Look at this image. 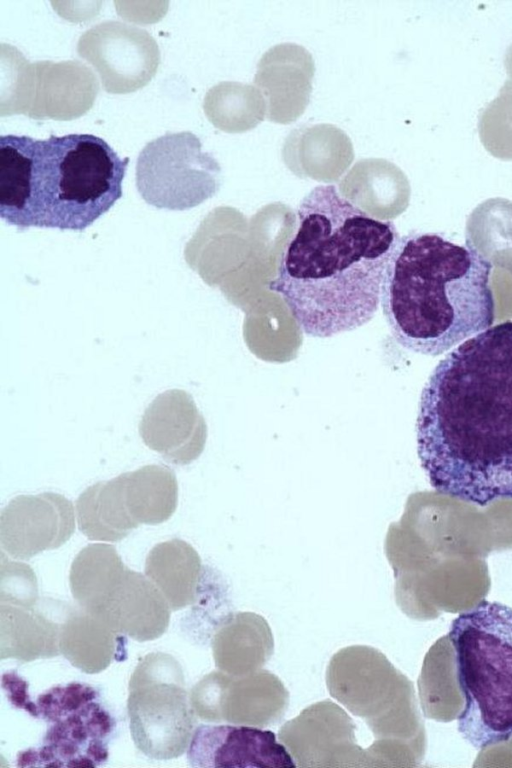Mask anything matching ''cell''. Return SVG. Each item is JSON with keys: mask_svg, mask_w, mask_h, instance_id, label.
Instances as JSON below:
<instances>
[{"mask_svg": "<svg viewBox=\"0 0 512 768\" xmlns=\"http://www.w3.org/2000/svg\"><path fill=\"white\" fill-rule=\"evenodd\" d=\"M416 432L437 492L479 506L512 499V321L439 361L421 393Z\"/></svg>", "mask_w": 512, "mask_h": 768, "instance_id": "obj_1", "label": "cell"}, {"mask_svg": "<svg viewBox=\"0 0 512 768\" xmlns=\"http://www.w3.org/2000/svg\"><path fill=\"white\" fill-rule=\"evenodd\" d=\"M297 218L269 289L307 336L329 338L367 324L379 309L399 239L394 224L366 213L333 185L312 189Z\"/></svg>", "mask_w": 512, "mask_h": 768, "instance_id": "obj_2", "label": "cell"}, {"mask_svg": "<svg viewBox=\"0 0 512 768\" xmlns=\"http://www.w3.org/2000/svg\"><path fill=\"white\" fill-rule=\"evenodd\" d=\"M492 267L470 243L456 244L436 233L399 237L380 298L395 341L436 357L490 328L495 319Z\"/></svg>", "mask_w": 512, "mask_h": 768, "instance_id": "obj_3", "label": "cell"}, {"mask_svg": "<svg viewBox=\"0 0 512 768\" xmlns=\"http://www.w3.org/2000/svg\"><path fill=\"white\" fill-rule=\"evenodd\" d=\"M129 158L92 134L0 137V216L8 224L83 231L122 197Z\"/></svg>", "mask_w": 512, "mask_h": 768, "instance_id": "obj_4", "label": "cell"}, {"mask_svg": "<svg viewBox=\"0 0 512 768\" xmlns=\"http://www.w3.org/2000/svg\"><path fill=\"white\" fill-rule=\"evenodd\" d=\"M462 738L477 750L512 738V608L482 600L451 623Z\"/></svg>", "mask_w": 512, "mask_h": 768, "instance_id": "obj_5", "label": "cell"}, {"mask_svg": "<svg viewBox=\"0 0 512 768\" xmlns=\"http://www.w3.org/2000/svg\"><path fill=\"white\" fill-rule=\"evenodd\" d=\"M403 676L383 653L365 645L336 652L326 669L330 695L362 718L374 735L366 751L370 767L396 766L401 728L399 703Z\"/></svg>", "mask_w": 512, "mask_h": 768, "instance_id": "obj_6", "label": "cell"}, {"mask_svg": "<svg viewBox=\"0 0 512 768\" xmlns=\"http://www.w3.org/2000/svg\"><path fill=\"white\" fill-rule=\"evenodd\" d=\"M127 713L133 742L147 757L170 760L187 751L196 715L173 656L153 652L141 659L130 677Z\"/></svg>", "mask_w": 512, "mask_h": 768, "instance_id": "obj_7", "label": "cell"}, {"mask_svg": "<svg viewBox=\"0 0 512 768\" xmlns=\"http://www.w3.org/2000/svg\"><path fill=\"white\" fill-rule=\"evenodd\" d=\"M99 91L93 71L78 60L29 62L1 43L0 115L72 120L88 112Z\"/></svg>", "mask_w": 512, "mask_h": 768, "instance_id": "obj_8", "label": "cell"}, {"mask_svg": "<svg viewBox=\"0 0 512 768\" xmlns=\"http://www.w3.org/2000/svg\"><path fill=\"white\" fill-rule=\"evenodd\" d=\"M136 185L149 205L186 210L218 192L221 167L214 157L202 151L201 141L192 132H168L140 151Z\"/></svg>", "mask_w": 512, "mask_h": 768, "instance_id": "obj_9", "label": "cell"}, {"mask_svg": "<svg viewBox=\"0 0 512 768\" xmlns=\"http://www.w3.org/2000/svg\"><path fill=\"white\" fill-rule=\"evenodd\" d=\"M189 698L203 721L261 727L280 721L289 704L281 680L262 669L242 676L213 671L194 685Z\"/></svg>", "mask_w": 512, "mask_h": 768, "instance_id": "obj_10", "label": "cell"}, {"mask_svg": "<svg viewBox=\"0 0 512 768\" xmlns=\"http://www.w3.org/2000/svg\"><path fill=\"white\" fill-rule=\"evenodd\" d=\"M77 54L98 72L104 90L126 94L146 86L160 64L156 40L144 29L107 20L78 39Z\"/></svg>", "mask_w": 512, "mask_h": 768, "instance_id": "obj_11", "label": "cell"}, {"mask_svg": "<svg viewBox=\"0 0 512 768\" xmlns=\"http://www.w3.org/2000/svg\"><path fill=\"white\" fill-rule=\"evenodd\" d=\"M351 717L329 699L306 707L282 725L278 740L299 767H369Z\"/></svg>", "mask_w": 512, "mask_h": 768, "instance_id": "obj_12", "label": "cell"}, {"mask_svg": "<svg viewBox=\"0 0 512 768\" xmlns=\"http://www.w3.org/2000/svg\"><path fill=\"white\" fill-rule=\"evenodd\" d=\"M115 726L114 718L98 699L90 701L51 723L39 748L18 754L17 766L102 765L108 759Z\"/></svg>", "mask_w": 512, "mask_h": 768, "instance_id": "obj_13", "label": "cell"}, {"mask_svg": "<svg viewBox=\"0 0 512 768\" xmlns=\"http://www.w3.org/2000/svg\"><path fill=\"white\" fill-rule=\"evenodd\" d=\"M74 531L73 505L58 493L19 495L0 516L1 548L14 559L28 560L45 550L56 549Z\"/></svg>", "mask_w": 512, "mask_h": 768, "instance_id": "obj_14", "label": "cell"}, {"mask_svg": "<svg viewBox=\"0 0 512 768\" xmlns=\"http://www.w3.org/2000/svg\"><path fill=\"white\" fill-rule=\"evenodd\" d=\"M192 767H296L287 748L270 730L245 725H205L194 729L187 749Z\"/></svg>", "mask_w": 512, "mask_h": 768, "instance_id": "obj_15", "label": "cell"}, {"mask_svg": "<svg viewBox=\"0 0 512 768\" xmlns=\"http://www.w3.org/2000/svg\"><path fill=\"white\" fill-rule=\"evenodd\" d=\"M86 612L115 632L144 642L164 634L171 609L146 575L126 567Z\"/></svg>", "mask_w": 512, "mask_h": 768, "instance_id": "obj_16", "label": "cell"}, {"mask_svg": "<svg viewBox=\"0 0 512 768\" xmlns=\"http://www.w3.org/2000/svg\"><path fill=\"white\" fill-rule=\"evenodd\" d=\"M144 444L175 465H188L204 450L207 426L192 398L184 390L159 394L139 423Z\"/></svg>", "mask_w": 512, "mask_h": 768, "instance_id": "obj_17", "label": "cell"}, {"mask_svg": "<svg viewBox=\"0 0 512 768\" xmlns=\"http://www.w3.org/2000/svg\"><path fill=\"white\" fill-rule=\"evenodd\" d=\"M314 59L303 46L281 43L266 51L257 64L254 85L266 103L267 118L290 124L306 110L312 92Z\"/></svg>", "mask_w": 512, "mask_h": 768, "instance_id": "obj_18", "label": "cell"}, {"mask_svg": "<svg viewBox=\"0 0 512 768\" xmlns=\"http://www.w3.org/2000/svg\"><path fill=\"white\" fill-rule=\"evenodd\" d=\"M60 607L51 599L34 607L0 603V658L30 662L60 655Z\"/></svg>", "mask_w": 512, "mask_h": 768, "instance_id": "obj_19", "label": "cell"}, {"mask_svg": "<svg viewBox=\"0 0 512 768\" xmlns=\"http://www.w3.org/2000/svg\"><path fill=\"white\" fill-rule=\"evenodd\" d=\"M282 159L299 177L332 182L351 165L354 149L342 129L332 124H314L289 133L282 147Z\"/></svg>", "mask_w": 512, "mask_h": 768, "instance_id": "obj_20", "label": "cell"}, {"mask_svg": "<svg viewBox=\"0 0 512 768\" xmlns=\"http://www.w3.org/2000/svg\"><path fill=\"white\" fill-rule=\"evenodd\" d=\"M58 621L60 654L82 672L99 673L122 655L124 636L79 606L61 603Z\"/></svg>", "mask_w": 512, "mask_h": 768, "instance_id": "obj_21", "label": "cell"}, {"mask_svg": "<svg viewBox=\"0 0 512 768\" xmlns=\"http://www.w3.org/2000/svg\"><path fill=\"white\" fill-rule=\"evenodd\" d=\"M211 646L219 670L242 676L261 669L273 654L274 641L262 616L237 612L218 626Z\"/></svg>", "mask_w": 512, "mask_h": 768, "instance_id": "obj_22", "label": "cell"}, {"mask_svg": "<svg viewBox=\"0 0 512 768\" xmlns=\"http://www.w3.org/2000/svg\"><path fill=\"white\" fill-rule=\"evenodd\" d=\"M341 195L373 217L399 212L409 196V182L394 163L379 158L359 160L340 184Z\"/></svg>", "mask_w": 512, "mask_h": 768, "instance_id": "obj_23", "label": "cell"}, {"mask_svg": "<svg viewBox=\"0 0 512 768\" xmlns=\"http://www.w3.org/2000/svg\"><path fill=\"white\" fill-rule=\"evenodd\" d=\"M145 575L158 588L171 611L196 602L202 576L197 551L186 541L170 539L155 545L145 561Z\"/></svg>", "mask_w": 512, "mask_h": 768, "instance_id": "obj_24", "label": "cell"}, {"mask_svg": "<svg viewBox=\"0 0 512 768\" xmlns=\"http://www.w3.org/2000/svg\"><path fill=\"white\" fill-rule=\"evenodd\" d=\"M75 506L79 530L92 541L117 542L139 526L126 503L122 474L86 488Z\"/></svg>", "mask_w": 512, "mask_h": 768, "instance_id": "obj_25", "label": "cell"}, {"mask_svg": "<svg viewBox=\"0 0 512 768\" xmlns=\"http://www.w3.org/2000/svg\"><path fill=\"white\" fill-rule=\"evenodd\" d=\"M122 475L129 512L139 525L160 524L174 514L178 484L170 468L147 465Z\"/></svg>", "mask_w": 512, "mask_h": 768, "instance_id": "obj_26", "label": "cell"}, {"mask_svg": "<svg viewBox=\"0 0 512 768\" xmlns=\"http://www.w3.org/2000/svg\"><path fill=\"white\" fill-rule=\"evenodd\" d=\"M203 110L208 120L219 130L242 133L263 121L266 103L255 86L223 81L207 91Z\"/></svg>", "mask_w": 512, "mask_h": 768, "instance_id": "obj_27", "label": "cell"}, {"mask_svg": "<svg viewBox=\"0 0 512 768\" xmlns=\"http://www.w3.org/2000/svg\"><path fill=\"white\" fill-rule=\"evenodd\" d=\"M125 568L114 546L97 543L84 547L69 573L70 590L78 606L88 610Z\"/></svg>", "mask_w": 512, "mask_h": 768, "instance_id": "obj_28", "label": "cell"}, {"mask_svg": "<svg viewBox=\"0 0 512 768\" xmlns=\"http://www.w3.org/2000/svg\"><path fill=\"white\" fill-rule=\"evenodd\" d=\"M479 138L494 157L512 160V79H507L498 95L480 112Z\"/></svg>", "mask_w": 512, "mask_h": 768, "instance_id": "obj_29", "label": "cell"}, {"mask_svg": "<svg viewBox=\"0 0 512 768\" xmlns=\"http://www.w3.org/2000/svg\"><path fill=\"white\" fill-rule=\"evenodd\" d=\"M98 698L97 690L85 683L71 682L66 685H57L39 695L35 701L36 718L53 723Z\"/></svg>", "mask_w": 512, "mask_h": 768, "instance_id": "obj_30", "label": "cell"}, {"mask_svg": "<svg viewBox=\"0 0 512 768\" xmlns=\"http://www.w3.org/2000/svg\"><path fill=\"white\" fill-rule=\"evenodd\" d=\"M39 599L33 569L26 563L5 559L1 553L0 603L34 607Z\"/></svg>", "mask_w": 512, "mask_h": 768, "instance_id": "obj_31", "label": "cell"}, {"mask_svg": "<svg viewBox=\"0 0 512 768\" xmlns=\"http://www.w3.org/2000/svg\"><path fill=\"white\" fill-rule=\"evenodd\" d=\"M2 687L9 702L16 708L26 710L31 716L37 717L36 704L30 700L28 683L14 671L2 675Z\"/></svg>", "mask_w": 512, "mask_h": 768, "instance_id": "obj_32", "label": "cell"}, {"mask_svg": "<svg viewBox=\"0 0 512 768\" xmlns=\"http://www.w3.org/2000/svg\"><path fill=\"white\" fill-rule=\"evenodd\" d=\"M504 64H505V68H506L509 79H512V44H510L506 50V53L504 56Z\"/></svg>", "mask_w": 512, "mask_h": 768, "instance_id": "obj_33", "label": "cell"}]
</instances>
